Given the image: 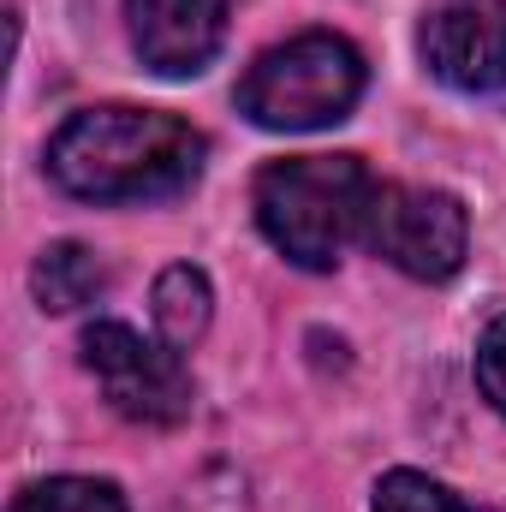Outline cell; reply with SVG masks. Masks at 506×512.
I'll return each mask as SVG.
<instances>
[{"mask_svg": "<svg viewBox=\"0 0 506 512\" xmlns=\"http://www.w3.org/2000/svg\"><path fill=\"white\" fill-rule=\"evenodd\" d=\"M209 143L179 114L155 108H84L48 143V179L78 203H167L203 179Z\"/></svg>", "mask_w": 506, "mask_h": 512, "instance_id": "cell-1", "label": "cell"}, {"mask_svg": "<svg viewBox=\"0 0 506 512\" xmlns=\"http://www.w3.org/2000/svg\"><path fill=\"white\" fill-rule=\"evenodd\" d=\"M376 179L358 155H286L256 173V227L292 268H334L352 239H364Z\"/></svg>", "mask_w": 506, "mask_h": 512, "instance_id": "cell-2", "label": "cell"}, {"mask_svg": "<svg viewBox=\"0 0 506 512\" xmlns=\"http://www.w3.org/2000/svg\"><path fill=\"white\" fill-rule=\"evenodd\" d=\"M364 54L334 30H304L274 42L239 78V114L262 131H322L340 126L364 96Z\"/></svg>", "mask_w": 506, "mask_h": 512, "instance_id": "cell-3", "label": "cell"}, {"mask_svg": "<svg viewBox=\"0 0 506 512\" xmlns=\"http://www.w3.org/2000/svg\"><path fill=\"white\" fill-rule=\"evenodd\" d=\"M84 370L108 393V405L143 423V429H173L191 417V370L179 358V346L167 340H143L126 322H90L84 328Z\"/></svg>", "mask_w": 506, "mask_h": 512, "instance_id": "cell-4", "label": "cell"}, {"mask_svg": "<svg viewBox=\"0 0 506 512\" xmlns=\"http://www.w3.org/2000/svg\"><path fill=\"white\" fill-rule=\"evenodd\" d=\"M364 245L411 280H453L465 268L471 221L453 191L429 185H376L364 215Z\"/></svg>", "mask_w": 506, "mask_h": 512, "instance_id": "cell-5", "label": "cell"}, {"mask_svg": "<svg viewBox=\"0 0 506 512\" xmlns=\"http://www.w3.org/2000/svg\"><path fill=\"white\" fill-rule=\"evenodd\" d=\"M423 60L441 84L489 96L506 84V0H435L423 18Z\"/></svg>", "mask_w": 506, "mask_h": 512, "instance_id": "cell-6", "label": "cell"}, {"mask_svg": "<svg viewBox=\"0 0 506 512\" xmlns=\"http://www.w3.org/2000/svg\"><path fill=\"white\" fill-rule=\"evenodd\" d=\"M126 30L155 78H197L227 42V0H126Z\"/></svg>", "mask_w": 506, "mask_h": 512, "instance_id": "cell-7", "label": "cell"}, {"mask_svg": "<svg viewBox=\"0 0 506 512\" xmlns=\"http://www.w3.org/2000/svg\"><path fill=\"white\" fill-rule=\"evenodd\" d=\"M30 292H36L42 310L72 316V310H84V304H96V298L108 292V268H102V256L90 251V245L60 239V245H48V251L36 256V268H30Z\"/></svg>", "mask_w": 506, "mask_h": 512, "instance_id": "cell-8", "label": "cell"}, {"mask_svg": "<svg viewBox=\"0 0 506 512\" xmlns=\"http://www.w3.org/2000/svg\"><path fill=\"white\" fill-rule=\"evenodd\" d=\"M149 316H155V328H161V340H167V346L191 352V346L209 334V316H215L209 274H203V268H191V262H173V268H161Z\"/></svg>", "mask_w": 506, "mask_h": 512, "instance_id": "cell-9", "label": "cell"}, {"mask_svg": "<svg viewBox=\"0 0 506 512\" xmlns=\"http://www.w3.org/2000/svg\"><path fill=\"white\" fill-rule=\"evenodd\" d=\"M12 512H126V495L102 477H48L18 489Z\"/></svg>", "mask_w": 506, "mask_h": 512, "instance_id": "cell-10", "label": "cell"}, {"mask_svg": "<svg viewBox=\"0 0 506 512\" xmlns=\"http://www.w3.org/2000/svg\"><path fill=\"white\" fill-rule=\"evenodd\" d=\"M376 512H477V507L459 501L447 483H435L423 471H387L376 483Z\"/></svg>", "mask_w": 506, "mask_h": 512, "instance_id": "cell-11", "label": "cell"}, {"mask_svg": "<svg viewBox=\"0 0 506 512\" xmlns=\"http://www.w3.org/2000/svg\"><path fill=\"white\" fill-rule=\"evenodd\" d=\"M477 387H483V399L506 417V316H495L483 328V340H477Z\"/></svg>", "mask_w": 506, "mask_h": 512, "instance_id": "cell-12", "label": "cell"}]
</instances>
